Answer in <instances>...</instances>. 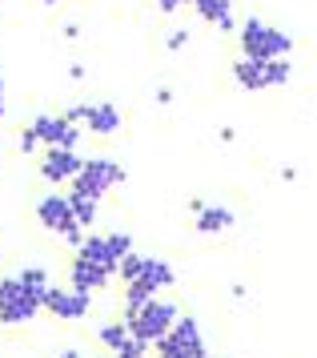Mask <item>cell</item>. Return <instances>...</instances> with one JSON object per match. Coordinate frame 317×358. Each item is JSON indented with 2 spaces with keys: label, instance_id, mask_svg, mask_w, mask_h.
I'll list each match as a JSON object with an SVG mask.
<instances>
[{
  "label": "cell",
  "instance_id": "obj_1",
  "mask_svg": "<svg viewBox=\"0 0 317 358\" xmlns=\"http://www.w3.org/2000/svg\"><path fill=\"white\" fill-rule=\"evenodd\" d=\"M36 222H40V229H48L52 238H64L73 250H80L84 238H89V229H80L77 213H73V197L61 194V189L36 197Z\"/></svg>",
  "mask_w": 317,
  "mask_h": 358
},
{
  "label": "cell",
  "instance_id": "obj_2",
  "mask_svg": "<svg viewBox=\"0 0 317 358\" xmlns=\"http://www.w3.org/2000/svg\"><path fill=\"white\" fill-rule=\"evenodd\" d=\"M237 41H241V57H253V61H277L293 49V36H286L277 24L261 17H245L237 29Z\"/></svg>",
  "mask_w": 317,
  "mask_h": 358
},
{
  "label": "cell",
  "instance_id": "obj_3",
  "mask_svg": "<svg viewBox=\"0 0 317 358\" xmlns=\"http://www.w3.org/2000/svg\"><path fill=\"white\" fill-rule=\"evenodd\" d=\"M45 310V298L29 290L16 274L0 278V326H29Z\"/></svg>",
  "mask_w": 317,
  "mask_h": 358
},
{
  "label": "cell",
  "instance_id": "obj_4",
  "mask_svg": "<svg viewBox=\"0 0 317 358\" xmlns=\"http://www.w3.org/2000/svg\"><path fill=\"white\" fill-rule=\"evenodd\" d=\"M125 165L112 162V157H84V169H80V178L73 181V189L68 194L77 197H89V201H96L101 206V197L109 194L112 185H125Z\"/></svg>",
  "mask_w": 317,
  "mask_h": 358
},
{
  "label": "cell",
  "instance_id": "obj_5",
  "mask_svg": "<svg viewBox=\"0 0 317 358\" xmlns=\"http://www.w3.org/2000/svg\"><path fill=\"white\" fill-rule=\"evenodd\" d=\"M177 318H181V306H177L173 298H161V294H157L149 306H141L133 318H125V322L133 326V334H137V338H145L149 346H157V342L177 326Z\"/></svg>",
  "mask_w": 317,
  "mask_h": 358
},
{
  "label": "cell",
  "instance_id": "obj_6",
  "mask_svg": "<svg viewBox=\"0 0 317 358\" xmlns=\"http://www.w3.org/2000/svg\"><path fill=\"white\" fill-rule=\"evenodd\" d=\"M153 350H157V358H209L201 322H197L193 314H181V318H177V326L157 342V346H153Z\"/></svg>",
  "mask_w": 317,
  "mask_h": 358
},
{
  "label": "cell",
  "instance_id": "obj_7",
  "mask_svg": "<svg viewBox=\"0 0 317 358\" xmlns=\"http://www.w3.org/2000/svg\"><path fill=\"white\" fill-rule=\"evenodd\" d=\"M64 117L73 121V125H84L89 133L96 137H112V133H121V109L112 105V101H73Z\"/></svg>",
  "mask_w": 317,
  "mask_h": 358
},
{
  "label": "cell",
  "instance_id": "obj_8",
  "mask_svg": "<svg viewBox=\"0 0 317 358\" xmlns=\"http://www.w3.org/2000/svg\"><path fill=\"white\" fill-rule=\"evenodd\" d=\"M29 125L36 129L45 149H77L84 141V133H89L84 125H73L64 113H36Z\"/></svg>",
  "mask_w": 317,
  "mask_h": 358
},
{
  "label": "cell",
  "instance_id": "obj_9",
  "mask_svg": "<svg viewBox=\"0 0 317 358\" xmlns=\"http://www.w3.org/2000/svg\"><path fill=\"white\" fill-rule=\"evenodd\" d=\"M45 310L52 318H61V322H80V318H89V310H93V294H80L73 286H48L45 294Z\"/></svg>",
  "mask_w": 317,
  "mask_h": 358
},
{
  "label": "cell",
  "instance_id": "obj_10",
  "mask_svg": "<svg viewBox=\"0 0 317 358\" xmlns=\"http://www.w3.org/2000/svg\"><path fill=\"white\" fill-rule=\"evenodd\" d=\"M80 169H84V157H80L77 149H45V153H40V178H45L52 189L73 185V181L80 178Z\"/></svg>",
  "mask_w": 317,
  "mask_h": 358
},
{
  "label": "cell",
  "instance_id": "obj_11",
  "mask_svg": "<svg viewBox=\"0 0 317 358\" xmlns=\"http://www.w3.org/2000/svg\"><path fill=\"white\" fill-rule=\"evenodd\" d=\"M112 270H101V266H93V262H84L73 254V262H68V286L80 294H101L105 286H112Z\"/></svg>",
  "mask_w": 317,
  "mask_h": 358
},
{
  "label": "cell",
  "instance_id": "obj_12",
  "mask_svg": "<svg viewBox=\"0 0 317 358\" xmlns=\"http://www.w3.org/2000/svg\"><path fill=\"white\" fill-rule=\"evenodd\" d=\"M233 81H237L241 89H249V93H257V89H273V69H270V61L241 57V61H233Z\"/></svg>",
  "mask_w": 317,
  "mask_h": 358
},
{
  "label": "cell",
  "instance_id": "obj_13",
  "mask_svg": "<svg viewBox=\"0 0 317 358\" xmlns=\"http://www.w3.org/2000/svg\"><path fill=\"white\" fill-rule=\"evenodd\" d=\"M77 258H84V262H93V266H101V270H121V258H117V250L109 245V234H89L84 238V245L80 250H73Z\"/></svg>",
  "mask_w": 317,
  "mask_h": 358
},
{
  "label": "cell",
  "instance_id": "obj_14",
  "mask_svg": "<svg viewBox=\"0 0 317 358\" xmlns=\"http://www.w3.org/2000/svg\"><path fill=\"white\" fill-rule=\"evenodd\" d=\"M193 8H197V17L209 20V24H217L221 33H233L237 29V17H233V4L229 0H193Z\"/></svg>",
  "mask_w": 317,
  "mask_h": 358
},
{
  "label": "cell",
  "instance_id": "obj_15",
  "mask_svg": "<svg viewBox=\"0 0 317 358\" xmlns=\"http://www.w3.org/2000/svg\"><path fill=\"white\" fill-rule=\"evenodd\" d=\"M137 282H145V286H153V290L161 294V290H169V286L177 282V274H173V266H169L165 258L145 254V266H141V278H137ZM128 286H133V282H128Z\"/></svg>",
  "mask_w": 317,
  "mask_h": 358
},
{
  "label": "cell",
  "instance_id": "obj_16",
  "mask_svg": "<svg viewBox=\"0 0 317 358\" xmlns=\"http://www.w3.org/2000/svg\"><path fill=\"white\" fill-rule=\"evenodd\" d=\"M93 338H96V346H105L109 355H117V350L133 338V326H128L125 318H121V322H117V318H109V322H101L93 330Z\"/></svg>",
  "mask_w": 317,
  "mask_h": 358
},
{
  "label": "cell",
  "instance_id": "obj_17",
  "mask_svg": "<svg viewBox=\"0 0 317 358\" xmlns=\"http://www.w3.org/2000/svg\"><path fill=\"white\" fill-rule=\"evenodd\" d=\"M233 222H237V213L229 210V206H209L197 213V234H225V229H233Z\"/></svg>",
  "mask_w": 317,
  "mask_h": 358
},
{
  "label": "cell",
  "instance_id": "obj_18",
  "mask_svg": "<svg viewBox=\"0 0 317 358\" xmlns=\"http://www.w3.org/2000/svg\"><path fill=\"white\" fill-rule=\"evenodd\" d=\"M16 278H20L29 290H36L40 298H45L48 286H52V274H48V266H40V262H32V266H24V270H16Z\"/></svg>",
  "mask_w": 317,
  "mask_h": 358
},
{
  "label": "cell",
  "instance_id": "obj_19",
  "mask_svg": "<svg viewBox=\"0 0 317 358\" xmlns=\"http://www.w3.org/2000/svg\"><path fill=\"white\" fill-rule=\"evenodd\" d=\"M68 197H73V213H77L80 229H96V201H89V197H77V194H68Z\"/></svg>",
  "mask_w": 317,
  "mask_h": 358
},
{
  "label": "cell",
  "instance_id": "obj_20",
  "mask_svg": "<svg viewBox=\"0 0 317 358\" xmlns=\"http://www.w3.org/2000/svg\"><path fill=\"white\" fill-rule=\"evenodd\" d=\"M141 266H145V254H128V258H121V270H117V278H121V286H128V282H137L141 278Z\"/></svg>",
  "mask_w": 317,
  "mask_h": 358
},
{
  "label": "cell",
  "instance_id": "obj_21",
  "mask_svg": "<svg viewBox=\"0 0 317 358\" xmlns=\"http://www.w3.org/2000/svg\"><path fill=\"white\" fill-rule=\"evenodd\" d=\"M16 149H20L24 157H32V153H45V145H40V137H36V129H32V125H20V137H16Z\"/></svg>",
  "mask_w": 317,
  "mask_h": 358
},
{
  "label": "cell",
  "instance_id": "obj_22",
  "mask_svg": "<svg viewBox=\"0 0 317 358\" xmlns=\"http://www.w3.org/2000/svg\"><path fill=\"white\" fill-rule=\"evenodd\" d=\"M185 45H189V29H173V33H169V41H165V49H169V52L185 49Z\"/></svg>",
  "mask_w": 317,
  "mask_h": 358
},
{
  "label": "cell",
  "instance_id": "obj_23",
  "mask_svg": "<svg viewBox=\"0 0 317 358\" xmlns=\"http://www.w3.org/2000/svg\"><path fill=\"white\" fill-rule=\"evenodd\" d=\"M153 4H157L161 13H177L181 4H193V0H153Z\"/></svg>",
  "mask_w": 317,
  "mask_h": 358
},
{
  "label": "cell",
  "instance_id": "obj_24",
  "mask_svg": "<svg viewBox=\"0 0 317 358\" xmlns=\"http://www.w3.org/2000/svg\"><path fill=\"white\" fill-rule=\"evenodd\" d=\"M52 358H84V355H80V350H57Z\"/></svg>",
  "mask_w": 317,
  "mask_h": 358
},
{
  "label": "cell",
  "instance_id": "obj_25",
  "mask_svg": "<svg viewBox=\"0 0 317 358\" xmlns=\"http://www.w3.org/2000/svg\"><path fill=\"white\" fill-rule=\"evenodd\" d=\"M4 109H8V105H4V89H0V117H4Z\"/></svg>",
  "mask_w": 317,
  "mask_h": 358
},
{
  "label": "cell",
  "instance_id": "obj_26",
  "mask_svg": "<svg viewBox=\"0 0 317 358\" xmlns=\"http://www.w3.org/2000/svg\"><path fill=\"white\" fill-rule=\"evenodd\" d=\"M40 4H61V0H40Z\"/></svg>",
  "mask_w": 317,
  "mask_h": 358
},
{
  "label": "cell",
  "instance_id": "obj_27",
  "mask_svg": "<svg viewBox=\"0 0 317 358\" xmlns=\"http://www.w3.org/2000/svg\"><path fill=\"white\" fill-rule=\"evenodd\" d=\"M0 89H4V77H0Z\"/></svg>",
  "mask_w": 317,
  "mask_h": 358
},
{
  "label": "cell",
  "instance_id": "obj_28",
  "mask_svg": "<svg viewBox=\"0 0 317 358\" xmlns=\"http://www.w3.org/2000/svg\"><path fill=\"white\" fill-rule=\"evenodd\" d=\"M0 262H4V254H0Z\"/></svg>",
  "mask_w": 317,
  "mask_h": 358
},
{
  "label": "cell",
  "instance_id": "obj_29",
  "mask_svg": "<svg viewBox=\"0 0 317 358\" xmlns=\"http://www.w3.org/2000/svg\"><path fill=\"white\" fill-rule=\"evenodd\" d=\"M109 358H112V355H109Z\"/></svg>",
  "mask_w": 317,
  "mask_h": 358
}]
</instances>
